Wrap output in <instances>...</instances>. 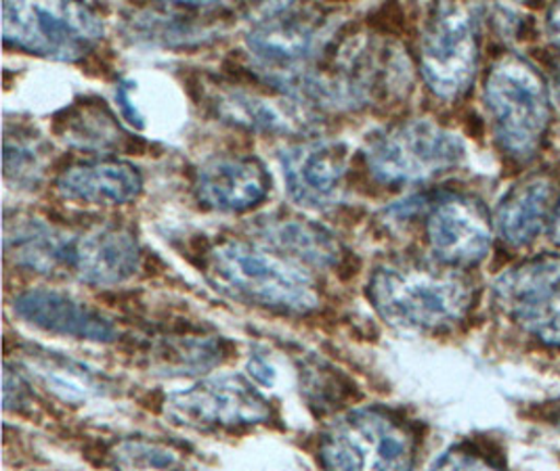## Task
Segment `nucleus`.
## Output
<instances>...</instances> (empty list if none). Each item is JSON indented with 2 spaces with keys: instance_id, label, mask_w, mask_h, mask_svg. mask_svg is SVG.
<instances>
[{
  "instance_id": "f257e3e1",
  "label": "nucleus",
  "mask_w": 560,
  "mask_h": 471,
  "mask_svg": "<svg viewBox=\"0 0 560 471\" xmlns=\"http://www.w3.org/2000/svg\"><path fill=\"white\" fill-rule=\"evenodd\" d=\"M368 298L384 321L409 331H439L462 321L472 306L464 274L427 264H384L368 283Z\"/></svg>"
},
{
  "instance_id": "f03ea898",
  "label": "nucleus",
  "mask_w": 560,
  "mask_h": 471,
  "mask_svg": "<svg viewBox=\"0 0 560 471\" xmlns=\"http://www.w3.org/2000/svg\"><path fill=\"white\" fill-rule=\"evenodd\" d=\"M206 276L230 298L281 313H308L317 292L308 274L280 256L242 242H225L206 258Z\"/></svg>"
},
{
  "instance_id": "7ed1b4c3",
  "label": "nucleus",
  "mask_w": 560,
  "mask_h": 471,
  "mask_svg": "<svg viewBox=\"0 0 560 471\" xmlns=\"http://www.w3.org/2000/svg\"><path fill=\"white\" fill-rule=\"evenodd\" d=\"M485 105L498 143L516 160H532L541 148L552 107L548 86L527 59L506 55L485 80Z\"/></svg>"
},
{
  "instance_id": "20e7f679",
  "label": "nucleus",
  "mask_w": 560,
  "mask_h": 471,
  "mask_svg": "<svg viewBox=\"0 0 560 471\" xmlns=\"http://www.w3.org/2000/svg\"><path fill=\"white\" fill-rule=\"evenodd\" d=\"M319 459L326 471H411L416 436L384 409H355L328 427Z\"/></svg>"
},
{
  "instance_id": "39448f33",
  "label": "nucleus",
  "mask_w": 560,
  "mask_h": 471,
  "mask_svg": "<svg viewBox=\"0 0 560 471\" xmlns=\"http://www.w3.org/2000/svg\"><path fill=\"white\" fill-rule=\"evenodd\" d=\"M458 134L431 120L388 126L365 143V162L384 185H413L450 173L464 160Z\"/></svg>"
},
{
  "instance_id": "423d86ee",
  "label": "nucleus",
  "mask_w": 560,
  "mask_h": 471,
  "mask_svg": "<svg viewBox=\"0 0 560 471\" xmlns=\"http://www.w3.org/2000/svg\"><path fill=\"white\" fill-rule=\"evenodd\" d=\"M102 17L78 2H4V45L52 61H78L102 40Z\"/></svg>"
},
{
  "instance_id": "0eeeda50",
  "label": "nucleus",
  "mask_w": 560,
  "mask_h": 471,
  "mask_svg": "<svg viewBox=\"0 0 560 471\" xmlns=\"http://www.w3.org/2000/svg\"><path fill=\"white\" fill-rule=\"evenodd\" d=\"M479 66L477 22L468 7L443 2L431 11L420 38V70L441 99L462 97Z\"/></svg>"
},
{
  "instance_id": "6e6552de",
  "label": "nucleus",
  "mask_w": 560,
  "mask_h": 471,
  "mask_svg": "<svg viewBox=\"0 0 560 471\" xmlns=\"http://www.w3.org/2000/svg\"><path fill=\"white\" fill-rule=\"evenodd\" d=\"M164 411L175 422L189 427H240L269 422L267 398L240 375H219L196 386L173 392Z\"/></svg>"
},
{
  "instance_id": "1a4fd4ad",
  "label": "nucleus",
  "mask_w": 560,
  "mask_h": 471,
  "mask_svg": "<svg viewBox=\"0 0 560 471\" xmlns=\"http://www.w3.org/2000/svg\"><path fill=\"white\" fill-rule=\"evenodd\" d=\"M349 150L340 141H305L281 151L290 198L306 208H328L340 198Z\"/></svg>"
},
{
  "instance_id": "9d476101",
  "label": "nucleus",
  "mask_w": 560,
  "mask_h": 471,
  "mask_svg": "<svg viewBox=\"0 0 560 471\" xmlns=\"http://www.w3.org/2000/svg\"><path fill=\"white\" fill-rule=\"evenodd\" d=\"M427 235L434 256L450 267H475L491 248V223L479 201L441 199L429 219Z\"/></svg>"
},
{
  "instance_id": "9b49d317",
  "label": "nucleus",
  "mask_w": 560,
  "mask_h": 471,
  "mask_svg": "<svg viewBox=\"0 0 560 471\" xmlns=\"http://www.w3.org/2000/svg\"><path fill=\"white\" fill-rule=\"evenodd\" d=\"M15 315L52 335L93 344H109L118 338L116 325L89 304L55 290H30L15 298Z\"/></svg>"
},
{
  "instance_id": "f8f14e48",
  "label": "nucleus",
  "mask_w": 560,
  "mask_h": 471,
  "mask_svg": "<svg viewBox=\"0 0 560 471\" xmlns=\"http://www.w3.org/2000/svg\"><path fill=\"white\" fill-rule=\"evenodd\" d=\"M141 251L122 226H97L68 242L66 269L89 285H118L139 271Z\"/></svg>"
},
{
  "instance_id": "ddd939ff",
  "label": "nucleus",
  "mask_w": 560,
  "mask_h": 471,
  "mask_svg": "<svg viewBox=\"0 0 560 471\" xmlns=\"http://www.w3.org/2000/svg\"><path fill=\"white\" fill-rule=\"evenodd\" d=\"M319 17L308 9L285 4L276 7L248 32L246 43L256 59L271 68H292L303 63L317 49Z\"/></svg>"
},
{
  "instance_id": "4468645a",
  "label": "nucleus",
  "mask_w": 560,
  "mask_h": 471,
  "mask_svg": "<svg viewBox=\"0 0 560 471\" xmlns=\"http://www.w3.org/2000/svg\"><path fill=\"white\" fill-rule=\"evenodd\" d=\"M559 189L552 176L534 174L516 182L498 205L495 228L512 248L534 244L541 231L552 224Z\"/></svg>"
},
{
  "instance_id": "2eb2a0df",
  "label": "nucleus",
  "mask_w": 560,
  "mask_h": 471,
  "mask_svg": "<svg viewBox=\"0 0 560 471\" xmlns=\"http://www.w3.org/2000/svg\"><path fill=\"white\" fill-rule=\"evenodd\" d=\"M271 178L253 157H214L198 173V196L221 212H244L269 193Z\"/></svg>"
},
{
  "instance_id": "dca6fc26",
  "label": "nucleus",
  "mask_w": 560,
  "mask_h": 471,
  "mask_svg": "<svg viewBox=\"0 0 560 471\" xmlns=\"http://www.w3.org/2000/svg\"><path fill=\"white\" fill-rule=\"evenodd\" d=\"M493 294L498 306L525 327L560 294L559 254H539L502 274Z\"/></svg>"
},
{
  "instance_id": "f3484780",
  "label": "nucleus",
  "mask_w": 560,
  "mask_h": 471,
  "mask_svg": "<svg viewBox=\"0 0 560 471\" xmlns=\"http://www.w3.org/2000/svg\"><path fill=\"white\" fill-rule=\"evenodd\" d=\"M139 170L120 160L84 162L68 168L57 178V191L63 199L91 205H122L141 193Z\"/></svg>"
},
{
  "instance_id": "a211bd4d",
  "label": "nucleus",
  "mask_w": 560,
  "mask_h": 471,
  "mask_svg": "<svg viewBox=\"0 0 560 471\" xmlns=\"http://www.w3.org/2000/svg\"><path fill=\"white\" fill-rule=\"evenodd\" d=\"M102 103L82 101L66 109L57 118V132L61 134V139L80 150H120L127 137Z\"/></svg>"
},
{
  "instance_id": "6ab92c4d",
  "label": "nucleus",
  "mask_w": 560,
  "mask_h": 471,
  "mask_svg": "<svg viewBox=\"0 0 560 471\" xmlns=\"http://www.w3.org/2000/svg\"><path fill=\"white\" fill-rule=\"evenodd\" d=\"M265 239L273 248L288 254V258H296L315 267H328L338 258V244L331 239L330 233L305 221L269 224Z\"/></svg>"
},
{
  "instance_id": "aec40b11",
  "label": "nucleus",
  "mask_w": 560,
  "mask_h": 471,
  "mask_svg": "<svg viewBox=\"0 0 560 471\" xmlns=\"http://www.w3.org/2000/svg\"><path fill=\"white\" fill-rule=\"evenodd\" d=\"M68 242L70 239H61L49 226L40 223L20 224L15 231L7 228L4 239L7 254L13 256L15 262L43 273L66 267Z\"/></svg>"
},
{
  "instance_id": "412c9836",
  "label": "nucleus",
  "mask_w": 560,
  "mask_h": 471,
  "mask_svg": "<svg viewBox=\"0 0 560 471\" xmlns=\"http://www.w3.org/2000/svg\"><path fill=\"white\" fill-rule=\"evenodd\" d=\"M27 367L51 392L66 400H86L102 392V381L95 373L77 361L55 356V352L27 354Z\"/></svg>"
},
{
  "instance_id": "4be33fe9",
  "label": "nucleus",
  "mask_w": 560,
  "mask_h": 471,
  "mask_svg": "<svg viewBox=\"0 0 560 471\" xmlns=\"http://www.w3.org/2000/svg\"><path fill=\"white\" fill-rule=\"evenodd\" d=\"M217 114L231 125L246 126L250 130L262 132H285L290 130L294 120L281 111L276 101L256 97L253 93L244 91H223L217 95L212 103Z\"/></svg>"
},
{
  "instance_id": "5701e85b",
  "label": "nucleus",
  "mask_w": 560,
  "mask_h": 471,
  "mask_svg": "<svg viewBox=\"0 0 560 471\" xmlns=\"http://www.w3.org/2000/svg\"><path fill=\"white\" fill-rule=\"evenodd\" d=\"M109 457L116 471H191L180 450L153 440H122Z\"/></svg>"
},
{
  "instance_id": "b1692460",
  "label": "nucleus",
  "mask_w": 560,
  "mask_h": 471,
  "mask_svg": "<svg viewBox=\"0 0 560 471\" xmlns=\"http://www.w3.org/2000/svg\"><path fill=\"white\" fill-rule=\"evenodd\" d=\"M433 471H506L493 457L485 455L479 448L459 445L450 448L436 463Z\"/></svg>"
},
{
  "instance_id": "393cba45",
  "label": "nucleus",
  "mask_w": 560,
  "mask_h": 471,
  "mask_svg": "<svg viewBox=\"0 0 560 471\" xmlns=\"http://www.w3.org/2000/svg\"><path fill=\"white\" fill-rule=\"evenodd\" d=\"M546 346L560 348V294L527 325Z\"/></svg>"
},
{
  "instance_id": "a878e982",
  "label": "nucleus",
  "mask_w": 560,
  "mask_h": 471,
  "mask_svg": "<svg viewBox=\"0 0 560 471\" xmlns=\"http://www.w3.org/2000/svg\"><path fill=\"white\" fill-rule=\"evenodd\" d=\"M248 369H250L253 379L258 381V384H262V386H271L273 379H276V373H273V369H271L262 358H253V361L248 363Z\"/></svg>"
},
{
  "instance_id": "bb28decb",
  "label": "nucleus",
  "mask_w": 560,
  "mask_h": 471,
  "mask_svg": "<svg viewBox=\"0 0 560 471\" xmlns=\"http://www.w3.org/2000/svg\"><path fill=\"white\" fill-rule=\"evenodd\" d=\"M548 34L550 40L560 49V4H555L548 13Z\"/></svg>"
},
{
  "instance_id": "cd10ccee",
  "label": "nucleus",
  "mask_w": 560,
  "mask_h": 471,
  "mask_svg": "<svg viewBox=\"0 0 560 471\" xmlns=\"http://www.w3.org/2000/svg\"><path fill=\"white\" fill-rule=\"evenodd\" d=\"M550 228H552V242H555L557 246H560V201L559 205H557V212H555V219H552Z\"/></svg>"
}]
</instances>
